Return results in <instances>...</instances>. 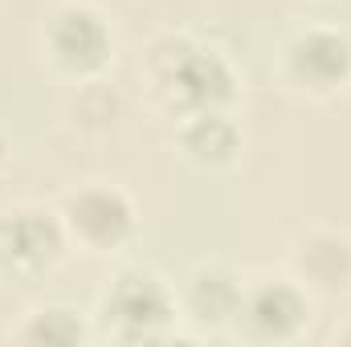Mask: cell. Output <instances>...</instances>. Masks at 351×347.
I'll list each match as a JSON object with an SVG mask.
<instances>
[{
    "instance_id": "5",
    "label": "cell",
    "mask_w": 351,
    "mask_h": 347,
    "mask_svg": "<svg viewBox=\"0 0 351 347\" xmlns=\"http://www.w3.org/2000/svg\"><path fill=\"white\" fill-rule=\"evenodd\" d=\"M286 74L315 94H331L351 78V37L327 25H311L286 41Z\"/></svg>"
},
{
    "instance_id": "10",
    "label": "cell",
    "mask_w": 351,
    "mask_h": 347,
    "mask_svg": "<svg viewBox=\"0 0 351 347\" xmlns=\"http://www.w3.org/2000/svg\"><path fill=\"white\" fill-rule=\"evenodd\" d=\"M298 270L323 290H339L351 278V241L339 233H311L298 246Z\"/></svg>"
},
{
    "instance_id": "4",
    "label": "cell",
    "mask_w": 351,
    "mask_h": 347,
    "mask_svg": "<svg viewBox=\"0 0 351 347\" xmlns=\"http://www.w3.org/2000/svg\"><path fill=\"white\" fill-rule=\"evenodd\" d=\"M62 225L70 237H78L86 250H114L135 233V208L131 200L110 184H90L66 200Z\"/></svg>"
},
{
    "instance_id": "6",
    "label": "cell",
    "mask_w": 351,
    "mask_h": 347,
    "mask_svg": "<svg viewBox=\"0 0 351 347\" xmlns=\"http://www.w3.org/2000/svg\"><path fill=\"white\" fill-rule=\"evenodd\" d=\"M306 315H311V302L294 282L262 278V282L245 286L237 327H245L254 339H265V344H286L306 327Z\"/></svg>"
},
{
    "instance_id": "9",
    "label": "cell",
    "mask_w": 351,
    "mask_h": 347,
    "mask_svg": "<svg viewBox=\"0 0 351 347\" xmlns=\"http://www.w3.org/2000/svg\"><path fill=\"white\" fill-rule=\"evenodd\" d=\"M180 147L188 160L204 168H221L241 152V131L225 110H200V115H188V123L180 127Z\"/></svg>"
},
{
    "instance_id": "8",
    "label": "cell",
    "mask_w": 351,
    "mask_h": 347,
    "mask_svg": "<svg viewBox=\"0 0 351 347\" xmlns=\"http://www.w3.org/2000/svg\"><path fill=\"white\" fill-rule=\"evenodd\" d=\"M241 298H245V286H241V278L229 265H200V270L188 274L184 311L204 331L233 327L237 315H241Z\"/></svg>"
},
{
    "instance_id": "7",
    "label": "cell",
    "mask_w": 351,
    "mask_h": 347,
    "mask_svg": "<svg viewBox=\"0 0 351 347\" xmlns=\"http://www.w3.org/2000/svg\"><path fill=\"white\" fill-rule=\"evenodd\" d=\"M45 41H49L53 62L62 70H70V74H94V70H102L110 62V45H114L106 21L94 8H86V4L58 8L53 21H49Z\"/></svg>"
},
{
    "instance_id": "1",
    "label": "cell",
    "mask_w": 351,
    "mask_h": 347,
    "mask_svg": "<svg viewBox=\"0 0 351 347\" xmlns=\"http://www.w3.org/2000/svg\"><path fill=\"white\" fill-rule=\"evenodd\" d=\"M152 78L156 90L168 94V102L184 115L200 110H225L237 94V74L225 62V53L192 45L184 37H164L152 49Z\"/></svg>"
},
{
    "instance_id": "11",
    "label": "cell",
    "mask_w": 351,
    "mask_h": 347,
    "mask_svg": "<svg viewBox=\"0 0 351 347\" xmlns=\"http://www.w3.org/2000/svg\"><path fill=\"white\" fill-rule=\"evenodd\" d=\"M21 339H25V344L74 347V344H82V339H86V327H82V319H78L70 307H45V311H37V315L25 323Z\"/></svg>"
},
{
    "instance_id": "2",
    "label": "cell",
    "mask_w": 351,
    "mask_h": 347,
    "mask_svg": "<svg viewBox=\"0 0 351 347\" xmlns=\"http://www.w3.org/2000/svg\"><path fill=\"white\" fill-rule=\"evenodd\" d=\"M176 319V294L152 270H123L102 294V327L119 344H160Z\"/></svg>"
},
{
    "instance_id": "13",
    "label": "cell",
    "mask_w": 351,
    "mask_h": 347,
    "mask_svg": "<svg viewBox=\"0 0 351 347\" xmlns=\"http://www.w3.org/2000/svg\"><path fill=\"white\" fill-rule=\"evenodd\" d=\"M0 160H4V139H0Z\"/></svg>"
},
{
    "instance_id": "3",
    "label": "cell",
    "mask_w": 351,
    "mask_h": 347,
    "mask_svg": "<svg viewBox=\"0 0 351 347\" xmlns=\"http://www.w3.org/2000/svg\"><path fill=\"white\" fill-rule=\"evenodd\" d=\"M66 225L45 208L0 213V270L12 278H33L62 258Z\"/></svg>"
},
{
    "instance_id": "12",
    "label": "cell",
    "mask_w": 351,
    "mask_h": 347,
    "mask_svg": "<svg viewBox=\"0 0 351 347\" xmlns=\"http://www.w3.org/2000/svg\"><path fill=\"white\" fill-rule=\"evenodd\" d=\"M335 339H343V344H351V327H348V331H339V335H335Z\"/></svg>"
}]
</instances>
